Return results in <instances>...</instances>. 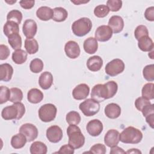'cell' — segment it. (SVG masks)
<instances>
[{
  "label": "cell",
  "instance_id": "obj_44",
  "mask_svg": "<svg viewBox=\"0 0 154 154\" xmlns=\"http://www.w3.org/2000/svg\"><path fill=\"white\" fill-rule=\"evenodd\" d=\"M150 103H151L149 99H147L143 96L138 97L135 101V106L136 108L140 111H141L142 110V109L145 106H146L147 105L150 104Z\"/></svg>",
  "mask_w": 154,
  "mask_h": 154
},
{
  "label": "cell",
  "instance_id": "obj_35",
  "mask_svg": "<svg viewBox=\"0 0 154 154\" xmlns=\"http://www.w3.org/2000/svg\"><path fill=\"white\" fill-rule=\"evenodd\" d=\"M10 101L13 103L20 102L23 99V93L20 88L13 87L10 89Z\"/></svg>",
  "mask_w": 154,
  "mask_h": 154
},
{
  "label": "cell",
  "instance_id": "obj_15",
  "mask_svg": "<svg viewBox=\"0 0 154 154\" xmlns=\"http://www.w3.org/2000/svg\"><path fill=\"white\" fill-rule=\"evenodd\" d=\"M120 141V133L116 129H109L105 135L104 143L109 147L117 146Z\"/></svg>",
  "mask_w": 154,
  "mask_h": 154
},
{
  "label": "cell",
  "instance_id": "obj_49",
  "mask_svg": "<svg viewBox=\"0 0 154 154\" xmlns=\"http://www.w3.org/2000/svg\"><path fill=\"white\" fill-rule=\"evenodd\" d=\"M34 1H20V6L24 9H31L34 5Z\"/></svg>",
  "mask_w": 154,
  "mask_h": 154
},
{
  "label": "cell",
  "instance_id": "obj_43",
  "mask_svg": "<svg viewBox=\"0 0 154 154\" xmlns=\"http://www.w3.org/2000/svg\"><path fill=\"white\" fill-rule=\"evenodd\" d=\"M106 147L100 143H97L94 144L91 147L90 151L87 153H91L95 154H105L106 153Z\"/></svg>",
  "mask_w": 154,
  "mask_h": 154
},
{
  "label": "cell",
  "instance_id": "obj_12",
  "mask_svg": "<svg viewBox=\"0 0 154 154\" xmlns=\"http://www.w3.org/2000/svg\"><path fill=\"white\" fill-rule=\"evenodd\" d=\"M64 51L66 55L71 59H75L78 58L81 52L79 45L73 40H70L65 44Z\"/></svg>",
  "mask_w": 154,
  "mask_h": 154
},
{
  "label": "cell",
  "instance_id": "obj_47",
  "mask_svg": "<svg viewBox=\"0 0 154 154\" xmlns=\"http://www.w3.org/2000/svg\"><path fill=\"white\" fill-rule=\"evenodd\" d=\"M144 17L149 21H154V7L153 6L148 7L146 10L144 12Z\"/></svg>",
  "mask_w": 154,
  "mask_h": 154
},
{
  "label": "cell",
  "instance_id": "obj_53",
  "mask_svg": "<svg viewBox=\"0 0 154 154\" xmlns=\"http://www.w3.org/2000/svg\"><path fill=\"white\" fill-rule=\"evenodd\" d=\"M148 55H149V56L150 57L151 59H153V58H153V50H152L150 52H149Z\"/></svg>",
  "mask_w": 154,
  "mask_h": 154
},
{
  "label": "cell",
  "instance_id": "obj_52",
  "mask_svg": "<svg viewBox=\"0 0 154 154\" xmlns=\"http://www.w3.org/2000/svg\"><path fill=\"white\" fill-rule=\"evenodd\" d=\"M126 153H141V152L138 150L137 149H131V150H128L127 152H126Z\"/></svg>",
  "mask_w": 154,
  "mask_h": 154
},
{
  "label": "cell",
  "instance_id": "obj_36",
  "mask_svg": "<svg viewBox=\"0 0 154 154\" xmlns=\"http://www.w3.org/2000/svg\"><path fill=\"white\" fill-rule=\"evenodd\" d=\"M22 20V14L17 10H13L9 11L7 15V21H13L19 25L21 23Z\"/></svg>",
  "mask_w": 154,
  "mask_h": 154
},
{
  "label": "cell",
  "instance_id": "obj_34",
  "mask_svg": "<svg viewBox=\"0 0 154 154\" xmlns=\"http://www.w3.org/2000/svg\"><path fill=\"white\" fill-rule=\"evenodd\" d=\"M66 120L69 125H78L81 120L80 114L75 111H71L66 114Z\"/></svg>",
  "mask_w": 154,
  "mask_h": 154
},
{
  "label": "cell",
  "instance_id": "obj_32",
  "mask_svg": "<svg viewBox=\"0 0 154 154\" xmlns=\"http://www.w3.org/2000/svg\"><path fill=\"white\" fill-rule=\"evenodd\" d=\"M8 42L11 47L14 49H20L22 46V38L19 33L14 34L8 37Z\"/></svg>",
  "mask_w": 154,
  "mask_h": 154
},
{
  "label": "cell",
  "instance_id": "obj_38",
  "mask_svg": "<svg viewBox=\"0 0 154 154\" xmlns=\"http://www.w3.org/2000/svg\"><path fill=\"white\" fill-rule=\"evenodd\" d=\"M143 75L147 81H154V65L153 64L146 66L143 70Z\"/></svg>",
  "mask_w": 154,
  "mask_h": 154
},
{
  "label": "cell",
  "instance_id": "obj_24",
  "mask_svg": "<svg viewBox=\"0 0 154 154\" xmlns=\"http://www.w3.org/2000/svg\"><path fill=\"white\" fill-rule=\"evenodd\" d=\"M138 42V48L143 52H150L152 51L154 48L153 40L149 35L140 38Z\"/></svg>",
  "mask_w": 154,
  "mask_h": 154
},
{
  "label": "cell",
  "instance_id": "obj_51",
  "mask_svg": "<svg viewBox=\"0 0 154 154\" xmlns=\"http://www.w3.org/2000/svg\"><path fill=\"white\" fill-rule=\"evenodd\" d=\"M146 122L149 125V126L153 129L154 125V114H151L146 117Z\"/></svg>",
  "mask_w": 154,
  "mask_h": 154
},
{
  "label": "cell",
  "instance_id": "obj_31",
  "mask_svg": "<svg viewBox=\"0 0 154 154\" xmlns=\"http://www.w3.org/2000/svg\"><path fill=\"white\" fill-rule=\"evenodd\" d=\"M12 60L17 64H22L27 60V52L23 49H17L12 54Z\"/></svg>",
  "mask_w": 154,
  "mask_h": 154
},
{
  "label": "cell",
  "instance_id": "obj_46",
  "mask_svg": "<svg viewBox=\"0 0 154 154\" xmlns=\"http://www.w3.org/2000/svg\"><path fill=\"white\" fill-rule=\"evenodd\" d=\"M58 153L61 154H73L74 153V149L69 144L62 146L60 150L57 152Z\"/></svg>",
  "mask_w": 154,
  "mask_h": 154
},
{
  "label": "cell",
  "instance_id": "obj_4",
  "mask_svg": "<svg viewBox=\"0 0 154 154\" xmlns=\"http://www.w3.org/2000/svg\"><path fill=\"white\" fill-rule=\"evenodd\" d=\"M142 138L141 131L133 126L127 127L120 134V141L125 144H138Z\"/></svg>",
  "mask_w": 154,
  "mask_h": 154
},
{
  "label": "cell",
  "instance_id": "obj_23",
  "mask_svg": "<svg viewBox=\"0 0 154 154\" xmlns=\"http://www.w3.org/2000/svg\"><path fill=\"white\" fill-rule=\"evenodd\" d=\"M83 47L85 52L88 54H93L98 48L97 41L94 37H88L84 40Z\"/></svg>",
  "mask_w": 154,
  "mask_h": 154
},
{
  "label": "cell",
  "instance_id": "obj_10",
  "mask_svg": "<svg viewBox=\"0 0 154 154\" xmlns=\"http://www.w3.org/2000/svg\"><path fill=\"white\" fill-rule=\"evenodd\" d=\"M63 131L57 125H53L49 127L46 130V137L48 140L53 143L60 142L63 138Z\"/></svg>",
  "mask_w": 154,
  "mask_h": 154
},
{
  "label": "cell",
  "instance_id": "obj_3",
  "mask_svg": "<svg viewBox=\"0 0 154 154\" xmlns=\"http://www.w3.org/2000/svg\"><path fill=\"white\" fill-rule=\"evenodd\" d=\"M69 144L74 149L82 147L85 143V137L80 128L76 125H70L67 129Z\"/></svg>",
  "mask_w": 154,
  "mask_h": 154
},
{
  "label": "cell",
  "instance_id": "obj_14",
  "mask_svg": "<svg viewBox=\"0 0 154 154\" xmlns=\"http://www.w3.org/2000/svg\"><path fill=\"white\" fill-rule=\"evenodd\" d=\"M103 124L98 119L90 120L86 126L87 132L92 137L99 136L103 131Z\"/></svg>",
  "mask_w": 154,
  "mask_h": 154
},
{
  "label": "cell",
  "instance_id": "obj_20",
  "mask_svg": "<svg viewBox=\"0 0 154 154\" xmlns=\"http://www.w3.org/2000/svg\"><path fill=\"white\" fill-rule=\"evenodd\" d=\"M103 66V60L98 55L90 57L87 61V68L92 72L99 71Z\"/></svg>",
  "mask_w": 154,
  "mask_h": 154
},
{
  "label": "cell",
  "instance_id": "obj_6",
  "mask_svg": "<svg viewBox=\"0 0 154 154\" xmlns=\"http://www.w3.org/2000/svg\"><path fill=\"white\" fill-rule=\"evenodd\" d=\"M57 109L52 103H46L42 105L38 109L39 119L43 122H50L56 117Z\"/></svg>",
  "mask_w": 154,
  "mask_h": 154
},
{
  "label": "cell",
  "instance_id": "obj_7",
  "mask_svg": "<svg viewBox=\"0 0 154 154\" xmlns=\"http://www.w3.org/2000/svg\"><path fill=\"white\" fill-rule=\"evenodd\" d=\"M79 108L84 116L91 117L99 112L100 109V105L99 102L91 98L87 99L79 104Z\"/></svg>",
  "mask_w": 154,
  "mask_h": 154
},
{
  "label": "cell",
  "instance_id": "obj_50",
  "mask_svg": "<svg viewBox=\"0 0 154 154\" xmlns=\"http://www.w3.org/2000/svg\"><path fill=\"white\" fill-rule=\"evenodd\" d=\"M126 152L124 151L122 148L118 147L117 146H113L111 147L110 153L111 154H115V153H125Z\"/></svg>",
  "mask_w": 154,
  "mask_h": 154
},
{
  "label": "cell",
  "instance_id": "obj_21",
  "mask_svg": "<svg viewBox=\"0 0 154 154\" xmlns=\"http://www.w3.org/2000/svg\"><path fill=\"white\" fill-rule=\"evenodd\" d=\"M13 74V67L8 63H4L0 65V80L8 82L11 80Z\"/></svg>",
  "mask_w": 154,
  "mask_h": 154
},
{
  "label": "cell",
  "instance_id": "obj_17",
  "mask_svg": "<svg viewBox=\"0 0 154 154\" xmlns=\"http://www.w3.org/2000/svg\"><path fill=\"white\" fill-rule=\"evenodd\" d=\"M108 26L115 34L120 32L124 27V21L122 17L114 15L111 16L108 21Z\"/></svg>",
  "mask_w": 154,
  "mask_h": 154
},
{
  "label": "cell",
  "instance_id": "obj_48",
  "mask_svg": "<svg viewBox=\"0 0 154 154\" xmlns=\"http://www.w3.org/2000/svg\"><path fill=\"white\" fill-rule=\"evenodd\" d=\"M143 116L146 117L148 115H150L151 114H154V108H153V104L150 103L149 105H147L145 106L142 110L141 111Z\"/></svg>",
  "mask_w": 154,
  "mask_h": 154
},
{
  "label": "cell",
  "instance_id": "obj_18",
  "mask_svg": "<svg viewBox=\"0 0 154 154\" xmlns=\"http://www.w3.org/2000/svg\"><path fill=\"white\" fill-rule=\"evenodd\" d=\"M104 112L106 117L111 119H115L120 116L121 108L117 103H111L105 107Z\"/></svg>",
  "mask_w": 154,
  "mask_h": 154
},
{
  "label": "cell",
  "instance_id": "obj_22",
  "mask_svg": "<svg viewBox=\"0 0 154 154\" xmlns=\"http://www.w3.org/2000/svg\"><path fill=\"white\" fill-rule=\"evenodd\" d=\"M54 11L47 6H42L38 8L36 11L37 17L41 20L47 21L52 19Z\"/></svg>",
  "mask_w": 154,
  "mask_h": 154
},
{
  "label": "cell",
  "instance_id": "obj_42",
  "mask_svg": "<svg viewBox=\"0 0 154 154\" xmlns=\"http://www.w3.org/2000/svg\"><path fill=\"white\" fill-rule=\"evenodd\" d=\"M106 6L111 11H118L122 7V1L120 0H108L106 2Z\"/></svg>",
  "mask_w": 154,
  "mask_h": 154
},
{
  "label": "cell",
  "instance_id": "obj_8",
  "mask_svg": "<svg viewBox=\"0 0 154 154\" xmlns=\"http://www.w3.org/2000/svg\"><path fill=\"white\" fill-rule=\"evenodd\" d=\"M125 70L124 62L119 58H116L109 63L105 66V73L110 76H115L123 72Z\"/></svg>",
  "mask_w": 154,
  "mask_h": 154
},
{
  "label": "cell",
  "instance_id": "obj_30",
  "mask_svg": "<svg viewBox=\"0 0 154 154\" xmlns=\"http://www.w3.org/2000/svg\"><path fill=\"white\" fill-rule=\"evenodd\" d=\"M25 48L29 54H34L38 50L37 41L33 38H26L25 40Z\"/></svg>",
  "mask_w": 154,
  "mask_h": 154
},
{
  "label": "cell",
  "instance_id": "obj_29",
  "mask_svg": "<svg viewBox=\"0 0 154 154\" xmlns=\"http://www.w3.org/2000/svg\"><path fill=\"white\" fill-rule=\"evenodd\" d=\"M29 149L31 154H46L48 152L47 146L41 141H34L32 143Z\"/></svg>",
  "mask_w": 154,
  "mask_h": 154
},
{
  "label": "cell",
  "instance_id": "obj_1",
  "mask_svg": "<svg viewBox=\"0 0 154 154\" xmlns=\"http://www.w3.org/2000/svg\"><path fill=\"white\" fill-rule=\"evenodd\" d=\"M117 90L118 85L114 81H108L104 84H96L91 90V97L97 102H101L114 96Z\"/></svg>",
  "mask_w": 154,
  "mask_h": 154
},
{
  "label": "cell",
  "instance_id": "obj_45",
  "mask_svg": "<svg viewBox=\"0 0 154 154\" xmlns=\"http://www.w3.org/2000/svg\"><path fill=\"white\" fill-rule=\"evenodd\" d=\"M10 51L8 47L5 45L1 44L0 45V60H4L7 59L10 55Z\"/></svg>",
  "mask_w": 154,
  "mask_h": 154
},
{
  "label": "cell",
  "instance_id": "obj_40",
  "mask_svg": "<svg viewBox=\"0 0 154 154\" xmlns=\"http://www.w3.org/2000/svg\"><path fill=\"white\" fill-rule=\"evenodd\" d=\"M10 90L5 86H1L0 87V103L3 104L10 100Z\"/></svg>",
  "mask_w": 154,
  "mask_h": 154
},
{
  "label": "cell",
  "instance_id": "obj_41",
  "mask_svg": "<svg viewBox=\"0 0 154 154\" xmlns=\"http://www.w3.org/2000/svg\"><path fill=\"white\" fill-rule=\"evenodd\" d=\"M134 35L135 38L138 40L140 38L149 35V31L147 28L143 25H138L135 29Z\"/></svg>",
  "mask_w": 154,
  "mask_h": 154
},
{
  "label": "cell",
  "instance_id": "obj_19",
  "mask_svg": "<svg viewBox=\"0 0 154 154\" xmlns=\"http://www.w3.org/2000/svg\"><path fill=\"white\" fill-rule=\"evenodd\" d=\"M53 76L49 72H43L38 79V84L40 87L43 90L49 89L53 84Z\"/></svg>",
  "mask_w": 154,
  "mask_h": 154
},
{
  "label": "cell",
  "instance_id": "obj_16",
  "mask_svg": "<svg viewBox=\"0 0 154 154\" xmlns=\"http://www.w3.org/2000/svg\"><path fill=\"white\" fill-rule=\"evenodd\" d=\"M90 87L86 84H80L76 86L72 91V96L76 100L85 99L89 94Z\"/></svg>",
  "mask_w": 154,
  "mask_h": 154
},
{
  "label": "cell",
  "instance_id": "obj_9",
  "mask_svg": "<svg viewBox=\"0 0 154 154\" xmlns=\"http://www.w3.org/2000/svg\"><path fill=\"white\" fill-rule=\"evenodd\" d=\"M19 132L23 134L26 138L27 141L31 142L37 138L38 129L37 127L31 123H25L19 128Z\"/></svg>",
  "mask_w": 154,
  "mask_h": 154
},
{
  "label": "cell",
  "instance_id": "obj_39",
  "mask_svg": "<svg viewBox=\"0 0 154 154\" xmlns=\"http://www.w3.org/2000/svg\"><path fill=\"white\" fill-rule=\"evenodd\" d=\"M109 12V10L105 5L102 4L96 6L94 9V15L99 18L105 17L108 15Z\"/></svg>",
  "mask_w": 154,
  "mask_h": 154
},
{
  "label": "cell",
  "instance_id": "obj_33",
  "mask_svg": "<svg viewBox=\"0 0 154 154\" xmlns=\"http://www.w3.org/2000/svg\"><path fill=\"white\" fill-rule=\"evenodd\" d=\"M154 84L152 82L147 83L142 88L141 94L142 96L149 99H153L154 98V92H153Z\"/></svg>",
  "mask_w": 154,
  "mask_h": 154
},
{
  "label": "cell",
  "instance_id": "obj_5",
  "mask_svg": "<svg viewBox=\"0 0 154 154\" xmlns=\"http://www.w3.org/2000/svg\"><path fill=\"white\" fill-rule=\"evenodd\" d=\"M92 28V22L88 17H82L75 20L72 25L73 34L78 37H83L87 34Z\"/></svg>",
  "mask_w": 154,
  "mask_h": 154
},
{
  "label": "cell",
  "instance_id": "obj_11",
  "mask_svg": "<svg viewBox=\"0 0 154 154\" xmlns=\"http://www.w3.org/2000/svg\"><path fill=\"white\" fill-rule=\"evenodd\" d=\"M112 35V31L108 25L99 26L95 31V38L99 42H107Z\"/></svg>",
  "mask_w": 154,
  "mask_h": 154
},
{
  "label": "cell",
  "instance_id": "obj_26",
  "mask_svg": "<svg viewBox=\"0 0 154 154\" xmlns=\"http://www.w3.org/2000/svg\"><path fill=\"white\" fill-rule=\"evenodd\" d=\"M26 142L27 139L26 137L20 132L13 135L11 139V145L15 149L22 148Z\"/></svg>",
  "mask_w": 154,
  "mask_h": 154
},
{
  "label": "cell",
  "instance_id": "obj_37",
  "mask_svg": "<svg viewBox=\"0 0 154 154\" xmlns=\"http://www.w3.org/2000/svg\"><path fill=\"white\" fill-rule=\"evenodd\" d=\"M43 66V62L41 59L34 58L30 62L29 69L32 72L37 73L42 71Z\"/></svg>",
  "mask_w": 154,
  "mask_h": 154
},
{
  "label": "cell",
  "instance_id": "obj_28",
  "mask_svg": "<svg viewBox=\"0 0 154 154\" xmlns=\"http://www.w3.org/2000/svg\"><path fill=\"white\" fill-rule=\"evenodd\" d=\"M54 11V14L52 17V19L57 22H61L64 21L67 16H68V13L67 11L63 8V7H55L53 9Z\"/></svg>",
  "mask_w": 154,
  "mask_h": 154
},
{
  "label": "cell",
  "instance_id": "obj_2",
  "mask_svg": "<svg viewBox=\"0 0 154 154\" xmlns=\"http://www.w3.org/2000/svg\"><path fill=\"white\" fill-rule=\"evenodd\" d=\"M25 113V105L20 102L14 103L11 105L4 108L1 112V116L5 120H19L23 117Z\"/></svg>",
  "mask_w": 154,
  "mask_h": 154
},
{
  "label": "cell",
  "instance_id": "obj_27",
  "mask_svg": "<svg viewBox=\"0 0 154 154\" xmlns=\"http://www.w3.org/2000/svg\"><path fill=\"white\" fill-rule=\"evenodd\" d=\"M3 32L7 37L14 34H17L19 32V24L13 21H7L4 25Z\"/></svg>",
  "mask_w": 154,
  "mask_h": 154
},
{
  "label": "cell",
  "instance_id": "obj_25",
  "mask_svg": "<svg viewBox=\"0 0 154 154\" xmlns=\"http://www.w3.org/2000/svg\"><path fill=\"white\" fill-rule=\"evenodd\" d=\"M43 99V93L37 88H31L27 93V99L31 103H40Z\"/></svg>",
  "mask_w": 154,
  "mask_h": 154
},
{
  "label": "cell",
  "instance_id": "obj_13",
  "mask_svg": "<svg viewBox=\"0 0 154 154\" xmlns=\"http://www.w3.org/2000/svg\"><path fill=\"white\" fill-rule=\"evenodd\" d=\"M37 25L35 20L26 19L22 26V32L26 38H33L37 33Z\"/></svg>",
  "mask_w": 154,
  "mask_h": 154
},
{
  "label": "cell",
  "instance_id": "obj_54",
  "mask_svg": "<svg viewBox=\"0 0 154 154\" xmlns=\"http://www.w3.org/2000/svg\"><path fill=\"white\" fill-rule=\"evenodd\" d=\"M6 2L10 4H13V3H15L16 2V1H5Z\"/></svg>",
  "mask_w": 154,
  "mask_h": 154
}]
</instances>
